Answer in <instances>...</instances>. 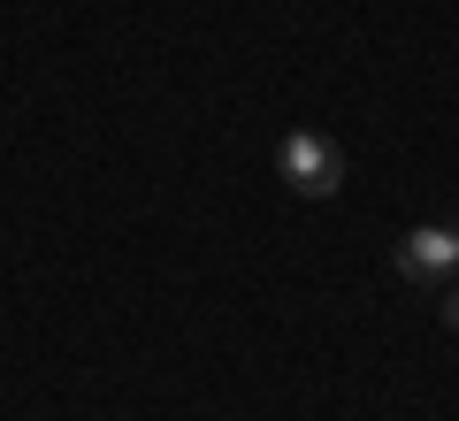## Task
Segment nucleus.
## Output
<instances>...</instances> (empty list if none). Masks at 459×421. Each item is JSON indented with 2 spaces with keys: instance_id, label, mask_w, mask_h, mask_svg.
Listing matches in <instances>:
<instances>
[{
  "instance_id": "obj_3",
  "label": "nucleus",
  "mask_w": 459,
  "mask_h": 421,
  "mask_svg": "<svg viewBox=\"0 0 459 421\" xmlns=\"http://www.w3.org/2000/svg\"><path fill=\"white\" fill-rule=\"evenodd\" d=\"M444 322L459 329V284H452V292H444Z\"/></svg>"
},
{
  "instance_id": "obj_1",
  "label": "nucleus",
  "mask_w": 459,
  "mask_h": 421,
  "mask_svg": "<svg viewBox=\"0 0 459 421\" xmlns=\"http://www.w3.org/2000/svg\"><path fill=\"white\" fill-rule=\"evenodd\" d=\"M276 169H283V184H291L299 199H329L344 184V146L322 138V130H291L276 146Z\"/></svg>"
},
{
  "instance_id": "obj_2",
  "label": "nucleus",
  "mask_w": 459,
  "mask_h": 421,
  "mask_svg": "<svg viewBox=\"0 0 459 421\" xmlns=\"http://www.w3.org/2000/svg\"><path fill=\"white\" fill-rule=\"evenodd\" d=\"M452 268H459V230L421 223V230L398 238V276H413V284H444Z\"/></svg>"
}]
</instances>
